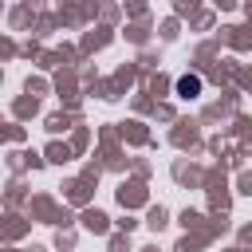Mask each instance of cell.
I'll return each mask as SVG.
<instances>
[{"instance_id":"6da1fadb","label":"cell","mask_w":252,"mask_h":252,"mask_svg":"<svg viewBox=\"0 0 252 252\" xmlns=\"http://www.w3.org/2000/svg\"><path fill=\"white\" fill-rule=\"evenodd\" d=\"M197 87H201L197 79H181V83H177V91H181V94H197Z\"/></svg>"}]
</instances>
